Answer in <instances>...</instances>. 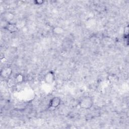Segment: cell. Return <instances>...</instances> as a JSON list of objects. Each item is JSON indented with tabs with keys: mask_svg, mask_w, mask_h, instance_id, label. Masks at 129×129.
Masks as SVG:
<instances>
[{
	"mask_svg": "<svg viewBox=\"0 0 129 129\" xmlns=\"http://www.w3.org/2000/svg\"><path fill=\"white\" fill-rule=\"evenodd\" d=\"M33 3L35 5L39 6V5H43L44 3V1L43 0H35V1H34Z\"/></svg>",
	"mask_w": 129,
	"mask_h": 129,
	"instance_id": "cell-11",
	"label": "cell"
},
{
	"mask_svg": "<svg viewBox=\"0 0 129 129\" xmlns=\"http://www.w3.org/2000/svg\"><path fill=\"white\" fill-rule=\"evenodd\" d=\"M10 22H9L8 21H7V20L4 19H2L1 21V27L3 29H6L7 26H8V24Z\"/></svg>",
	"mask_w": 129,
	"mask_h": 129,
	"instance_id": "cell-8",
	"label": "cell"
},
{
	"mask_svg": "<svg viewBox=\"0 0 129 129\" xmlns=\"http://www.w3.org/2000/svg\"><path fill=\"white\" fill-rule=\"evenodd\" d=\"M128 35H124L123 36V44H124L125 46H128Z\"/></svg>",
	"mask_w": 129,
	"mask_h": 129,
	"instance_id": "cell-10",
	"label": "cell"
},
{
	"mask_svg": "<svg viewBox=\"0 0 129 129\" xmlns=\"http://www.w3.org/2000/svg\"><path fill=\"white\" fill-rule=\"evenodd\" d=\"M52 33L55 35H61L64 32V29L60 26H55L52 30Z\"/></svg>",
	"mask_w": 129,
	"mask_h": 129,
	"instance_id": "cell-6",
	"label": "cell"
},
{
	"mask_svg": "<svg viewBox=\"0 0 129 129\" xmlns=\"http://www.w3.org/2000/svg\"><path fill=\"white\" fill-rule=\"evenodd\" d=\"M61 99L58 97H54L51 98L48 104V108H57L61 103Z\"/></svg>",
	"mask_w": 129,
	"mask_h": 129,
	"instance_id": "cell-4",
	"label": "cell"
},
{
	"mask_svg": "<svg viewBox=\"0 0 129 129\" xmlns=\"http://www.w3.org/2000/svg\"><path fill=\"white\" fill-rule=\"evenodd\" d=\"M19 29V27L18 26L17 24L15 23H12V22H9L8 26H7L6 30L8 31L9 32L11 33H15L18 31Z\"/></svg>",
	"mask_w": 129,
	"mask_h": 129,
	"instance_id": "cell-5",
	"label": "cell"
},
{
	"mask_svg": "<svg viewBox=\"0 0 129 129\" xmlns=\"http://www.w3.org/2000/svg\"><path fill=\"white\" fill-rule=\"evenodd\" d=\"M13 73V70L11 67H7L2 69L0 75L4 79H9Z\"/></svg>",
	"mask_w": 129,
	"mask_h": 129,
	"instance_id": "cell-3",
	"label": "cell"
},
{
	"mask_svg": "<svg viewBox=\"0 0 129 129\" xmlns=\"http://www.w3.org/2000/svg\"><path fill=\"white\" fill-rule=\"evenodd\" d=\"M55 77L54 73L53 71H49L46 73L44 76L43 80L45 83L48 85H51L55 81Z\"/></svg>",
	"mask_w": 129,
	"mask_h": 129,
	"instance_id": "cell-2",
	"label": "cell"
},
{
	"mask_svg": "<svg viewBox=\"0 0 129 129\" xmlns=\"http://www.w3.org/2000/svg\"><path fill=\"white\" fill-rule=\"evenodd\" d=\"M94 104L93 100L90 96H87L82 98L79 103V106L84 109L88 110L92 108Z\"/></svg>",
	"mask_w": 129,
	"mask_h": 129,
	"instance_id": "cell-1",
	"label": "cell"
},
{
	"mask_svg": "<svg viewBox=\"0 0 129 129\" xmlns=\"http://www.w3.org/2000/svg\"><path fill=\"white\" fill-rule=\"evenodd\" d=\"M24 76L22 74H18L14 78V82L16 84H21L24 81Z\"/></svg>",
	"mask_w": 129,
	"mask_h": 129,
	"instance_id": "cell-7",
	"label": "cell"
},
{
	"mask_svg": "<svg viewBox=\"0 0 129 129\" xmlns=\"http://www.w3.org/2000/svg\"><path fill=\"white\" fill-rule=\"evenodd\" d=\"M124 30V35H128V26L125 27Z\"/></svg>",
	"mask_w": 129,
	"mask_h": 129,
	"instance_id": "cell-12",
	"label": "cell"
},
{
	"mask_svg": "<svg viewBox=\"0 0 129 129\" xmlns=\"http://www.w3.org/2000/svg\"><path fill=\"white\" fill-rule=\"evenodd\" d=\"M14 18V16L13 15V14L12 13H7L5 16V18L4 19L7 20V21H8L9 22H11V20H12Z\"/></svg>",
	"mask_w": 129,
	"mask_h": 129,
	"instance_id": "cell-9",
	"label": "cell"
}]
</instances>
